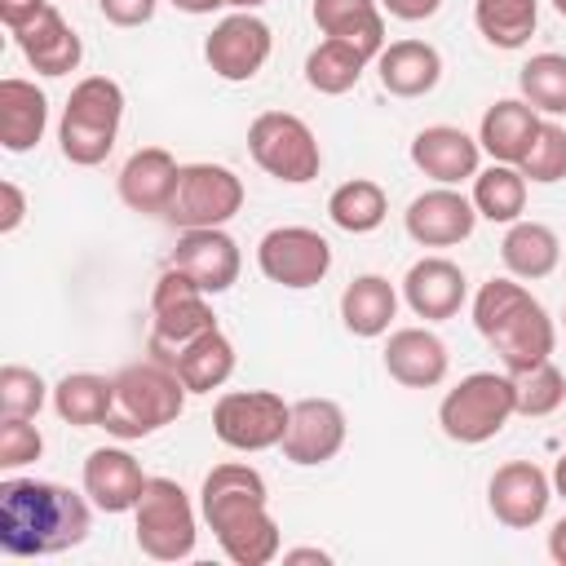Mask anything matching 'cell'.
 Listing matches in <instances>:
<instances>
[{
  "label": "cell",
  "mask_w": 566,
  "mask_h": 566,
  "mask_svg": "<svg viewBox=\"0 0 566 566\" xmlns=\"http://www.w3.org/2000/svg\"><path fill=\"white\" fill-rule=\"evenodd\" d=\"M394 314H398V287L385 274H358V279L345 283V292H340V323H345V332H354L363 340L385 336Z\"/></svg>",
  "instance_id": "f1b7e54d"
},
{
  "label": "cell",
  "mask_w": 566,
  "mask_h": 566,
  "mask_svg": "<svg viewBox=\"0 0 566 566\" xmlns=\"http://www.w3.org/2000/svg\"><path fill=\"white\" fill-rule=\"evenodd\" d=\"M168 265L186 270L208 296H221V292H230L239 283L243 256H239V243L221 226H208V230H181Z\"/></svg>",
  "instance_id": "ac0fdd59"
},
{
  "label": "cell",
  "mask_w": 566,
  "mask_h": 566,
  "mask_svg": "<svg viewBox=\"0 0 566 566\" xmlns=\"http://www.w3.org/2000/svg\"><path fill=\"white\" fill-rule=\"evenodd\" d=\"M97 9L111 27H146L155 18L159 0H97Z\"/></svg>",
  "instance_id": "60d3db41"
},
{
  "label": "cell",
  "mask_w": 566,
  "mask_h": 566,
  "mask_svg": "<svg viewBox=\"0 0 566 566\" xmlns=\"http://www.w3.org/2000/svg\"><path fill=\"white\" fill-rule=\"evenodd\" d=\"M53 411L62 424L75 429H102L106 416L115 411V376L97 371H66L53 385Z\"/></svg>",
  "instance_id": "f546056e"
},
{
  "label": "cell",
  "mask_w": 566,
  "mask_h": 566,
  "mask_svg": "<svg viewBox=\"0 0 566 566\" xmlns=\"http://www.w3.org/2000/svg\"><path fill=\"white\" fill-rule=\"evenodd\" d=\"M517 168H522L526 181H539V186L562 181L566 177V128L557 119H539V128H535L526 155L517 159Z\"/></svg>",
  "instance_id": "8d00e7d4"
},
{
  "label": "cell",
  "mask_w": 566,
  "mask_h": 566,
  "mask_svg": "<svg viewBox=\"0 0 566 566\" xmlns=\"http://www.w3.org/2000/svg\"><path fill=\"white\" fill-rule=\"evenodd\" d=\"M93 500L44 478L0 482V548L9 557H53L88 539Z\"/></svg>",
  "instance_id": "7a4b0ae2"
},
{
  "label": "cell",
  "mask_w": 566,
  "mask_h": 566,
  "mask_svg": "<svg viewBox=\"0 0 566 566\" xmlns=\"http://www.w3.org/2000/svg\"><path fill=\"white\" fill-rule=\"evenodd\" d=\"M310 18L323 31V40H345L371 62L385 49V13L376 0H314Z\"/></svg>",
  "instance_id": "484cf974"
},
{
  "label": "cell",
  "mask_w": 566,
  "mask_h": 566,
  "mask_svg": "<svg viewBox=\"0 0 566 566\" xmlns=\"http://www.w3.org/2000/svg\"><path fill=\"white\" fill-rule=\"evenodd\" d=\"M44 402H53V389L44 385V376L35 367H22V363H4L0 367V416L35 420Z\"/></svg>",
  "instance_id": "74e56055"
},
{
  "label": "cell",
  "mask_w": 566,
  "mask_h": 566,
  "mask_svg": "<svg viewBox=\"0 0 566 566\" xmlns=\"http://www.w3.org/2000/svg\"><path fill=\"white\" fill-rule=\"evenodd\" d=\"M500 261H504V270H509L513 279H522V283L548 279V274L557 270V261H562V239H557L553 226H544V221H522V217H517V221L504 230V239H500Z\"/></svg>",
  "instance_id": "83f0119b"
},
{
  "label": "cell",
  "mask_w": 566,
  "mask_h": 566,
  "mask_svg": "<svg viewBox=\"0 0 566 566\" xmlns=\"http://www.w3.org/2000/svg\"><path fill=\"white\" fill-rule=\"evenodd\" d=\"M292 402H283L274 389H230L212 407V433L230 451H270L287 433Z\"/></svg>",
  "instance_id": "30bf717a"
},
{
  "label": "cell",
  "mask_w": 566,
  "mask_h": 566,
  "mask_svg": "<svg viewBox=\"0 0 566 566\" xmlns=\"http://www.w3.org/2000/svg\"><path fill=\"white\" fill-rule=\"evenodd\" d=\"M562 327H566V310H562Z\"/></svg>",
  "instance_id": "816d5d0a"
},
{
  "label": "cell",
  "mask_w": 566,
  "mask_h": 566,
  "mask_svg": "<svg viewBox=\"0 0 566 566\" xmlns=\"http://www.w3.org/2000/svg\"><path fill=\"white\" fill-rule=\"evenodd\" d=\"M402 301L416 318L424 323H442L455 318L460 305L469 301V279L455 261L447 256H420L407 274H402Z\"/></svg>",
  "instance_id": "d6986e66"
},
{
  "label": "cell",
  "mask_w": 566,
  "mask_h": 566,
  "mask_svg": "<svg viewBox=\"0 0 566 566\" xmlns=\"http://www.w3.org/2000/svg\"><path fill=\"white\" fill-rule=\"evenodd\" d=\"M517 416V385L509 371H473L438 402V424L460 447L491 442Z\"/></svg>",
  "instance_id": "8992f818"
},
{
  "label": "cell",
  "mask_w": 566,
  "mask_h": 566,
  "mask_svg": "<svg viewBox=\"0 0 566 566\" xmlns=\"http://www.w3.org/2000/svg\"><path fill=\"white\" fill-rule=\"evenodd\" d=\"M217 327V314L208 305V292L177 265H164V274L155 279V292H150V354L155 358H172L177 349H186L195 336L212 332Z\"/></svg>",
  "instance_id": "ba28073f"
},
{
  "label": "cell",
  "mask_w": 566,
  "mask_h": 566,
  "mask_svg": "<svg viewBox=\"0 0 566 566\" xmlns=\"http://www.w3.org/2000/svg\"><path fill=\"white\" fill-rule=\"evenodd\" d=\"M186 398H190V389L181 385L172 363L150 354L142 363H128L115 376V411L106 416L102 429L111 438H119V442L150 438V433H159L164 424H172L186 411Z\"/></svg>",
  "instance_id": "277c9868"
},
{
  "label": "cell",
  "mask_w": 566,
  "mask_h": 566,
  "mask_svg": "<svg viewBox=\"0 0 566 566\" xmlns=\"http://www.w3.org/2000/svg\"><path fill=\"white\" fill-rule=\"evenodd\" d=\"M553 495H562L566 500V451L557 455V464H553Z\"/></svg>",
  "instance_id": "c3c4849f"
},
{
  "label": "cell",
  "mask_w": 566,
  "mask_h": 566,
  "mask_svg": "<svg viewBox=\"0 0 566 566\" xmlns=\"http://www.w3.org/2000/svg\"><path fill=\"white\" fill-rule=\"evenodd\" d=\"M402 226L420 248H455V243H464L473 234L478 208L455 186H433V190H424V195H416L407 203Z\"/></svg>",
  "instance_id": "e0dca14e"
},
{
  "label": "cell",
  "mask_w": 566,
  "mask_h": 566,
  "mask_svg": "<svg viewBox=\"0 0 566 566\" xmlns=\"http://www.w3.org/2000/svg\"><path fill=\"white\" fill-rule=\"evenodd\" d=\"M473 22L491 49H522L539 27V0H473Z\"/></svg>",
  "instance_id": "e575fe53"
},
{
  "label": "cell",
  "mask_w": 566,
  "mask_h": 566,
  "mask_svg": "<svg viewBox=\"0 0 566 566\" xmlns=\"http://www.w3.org/2000/svg\"><path fill=\"white\" fill-rule=\"evenodd\" d=\"M411 164L438 186H460V181L478 177L482 146H478V137H469L455 124H429L411 137Z\"/></svg>",
  "instance_id": "ffe728a7"
},
{
  "label": "cell",
  "mask_w": 566,
  "mask_h": 566,
  "mask_svg": "<svg viewBox=\"0 0 566 566\" xmlns=\"http://www.w3.org/2000/svg\"><path fill=\"white\" fill-rule=\"evenodd\" d=\"M44 0H0V22H4V31L9 27H18L27 13H35Z\"/></svg>",
  "instance_id": "ee69618b"
},
{
  "label": "cell",
  "mask_w": 566,
  "mask_h": 566,
  "mask_svg": "<svg viewBox=\"0 0 566 566\" xmlns=\"http://www.w3.org/2000/svg\"><path fill=\"white\" fill-rule=\"evenodd\" d=\"M168 363L190 394H212L234 376V340L221 327H212V332L195 336L186 349H177Z\"/></svg>",
  "instance_id": "4dcf8cb0"
},
{
  "label": "cell",
  "mask_w": 566,
  "mask_h": 566,
  "mask_svg": "<svg viewBox=\"0 0 566 566\" xmlns=\"http://www.w3.org/2000/svg\"><path fill=\"white\" fill-rule=\"evenodd\" d=\"M513 385H517V416L539 420V416H553L566 402V376H562V367L553 358L531 367V371H522V376H513Z\"/></svg>",
  "instance_id": "f35d334b"
},
{
  "label": "cell",
  "mask_w": 566,
  "mask_h": 566,
  "mask_svg": "<svg viewBox=\"0 0 566 566\" xmlns=\"http://www.w3.org/2000/svg\"><path fill=\"white\" fill-rule=\"evenodd\" d=\"M345 433H349V420H345V407L336 398H301V402H292L287 433L279 447L292 464L310 469V464L336 460L345 447Z\"/></svg>",
  "instance_id": "5bb4252c"
},
{
  "label": "cell",
  "mask_w": 566,
  "mask_h": 566,
  "mask_svg": "<svg viewBox=\"0 0 566 566\" xmlns=\"http://www.w3.org/2000/svg\"><path fill=\"white\" fill-rule=\"evenodd\" d=\"M517 88L539 115H566V53H531L517 71Z\"/></svg>",
  "instance_id": "d590c367"
},
{
  "label": "cell",
  "mask_w": 566,
  "mask_h": 566,
  "mask_svg": "<svg viewBox=\"0 0 566 566\" xmlns=\"http://www.w3.org/2000/svg\"><path fill=\"white\" fill-rule=\"evenodd\" d=\"M553 9H557V13H562V18H566V0H553Z\"/></svg>",
  "instance_id": "f907efd6"
},
{
  "label": "cell",
  "mask_w": 566,
  "mask_h": 566,
  "mask_svg": "<svg viewBox=\"0 0 566 566\" xmlns=\"http://www.w3.org/2000/svg\"><path fill=\"white\" fill-rule=\"evenodd\" d=\"M9 35H13V44L22 49V57L31 62L35 75H53V80L71 75L80 66V57H84V44H80L75 27L49 0L35 13H27L18 27H9Z\"/></svg>",
  "instance_id": "2e32d148"
},
{
  "label": "cell",
  "mask_w": 566,
  "mask_h": 566,
  "mask_svg": "<svg viewBox=\"0 0 566 566\" xmlns=\"http://www.w3.org/2000/svg\"><path fill=\"white\" fill-rule=\"evenodd\" d=\"M49 128V97L22 75L0 80V146L9 155H27L40 146Z\"/></svg>",
  "instance_id": "d4e9b609"
},
{
  "label": "cell",
  "mask_w": 566,
  "mask_h": 566,
  "mask_svg": "<svg viewBox=\"0 0 566 566\" xmlns=\"http://www.w3.org/2000/svg\"><path fill=\"white\" fill-rule=\"evenodd\" d=\"M469 199H473L478 217H486L495 226H513L526 212V177H522L517 164H495L491 159V168H478Z\"/></svg>",
  "instance_id": "d6a6232c"
},
{
  "label": "cell",
  "mask_w": 566,
  "mask_h": 566,
  "mask_svg": "<svg viewBox=\"0 0 566 566\" xmlns=\"http://www.w3.org/2000/svg\"><path fill=\"white\" fill-rule=\"evenodd\" d=\"M539 128V111L522 97H500L482 111V124H478V146L495 159V164H517L531 146Z\"/></svg>",
  "instance_id": "4316f807"
},
{
  "label": "cell",
  "mask_w": 566,
  "mask_h": 566,
  "mask_svg": "<svg viewBox=\"0 0 566 566\" xmlns=\"http://www.w3.org/2000/svg\"><path fill=\"white\" fill-rule=\"evenodd\" d=\"M44 455V438L27 416H4L0 420V469H22Z\"/></svg>",
  "instance_id": "ab89813d"
},
{
  "label": "cell",
  "mask_w": 566,
  "mask_h": 566,
  "mask_svg": "<svg viewBox=\"0 0 566 566\" xmlns=\"http://www.w3.org/2000/svg\"><path fill=\"white\" fill-rule=\"evenodd\" d=\"M367 62L371 57L358 53L354 44H345V40H318L305 53V84L314 93H323V97H340V93H349L363 80Z\"/></svg>",
  "instance_id": "836d02e7"
},
{
  "label": "cell",
  "mask_w": 566,
  "mask_h": 566,
  "mask_svg": "<svg viewBox=\"0 0 566 566\" xmlns=\"http://www.w3.org/2000/svg\"><path fill=\"white\" fill-rule=\"evenodd\" d=\"M548 557H553L557 566H566V517H557L553 531H548Z\"/></svg>",
  "instance_id": "f6af8a7d"
},
{
  "label": "cell",
  "mask_w": 566,
  "mask_h": 566,
  "mask_svg": "<svg viewBox=\"0 0 566 566\" xmlns=\"http://www.w3.org/2000/svg\"><path fill=\"white\" fill-rule=\"evenodd\" d=\"M380 9L389 18H398V22H424V18H433L442 9V0H380Z\"/></svg>",
  "instance_id": "7bdbcfd3"
},
{
  "label": "cell",
  "mask_w": 566,
  "mask_h": 566,
  "mask_svg": "<svg viewBox=\"0 0 566 566\" xmlns=\"http://www.w3.org/2000/svg\"><path fill=\"white\" fill-rule=\"evenodd\" d=\"M376 75L389 97H424L442 80V53L429 40H394L376 53Z\"/></svg>",
  "instance_id": "cb8c5ba5"
},
{
  "label": "cell",
  "mask_w": 566,
  "mask_h": 566,
  "mask_svg": "<svg viewBox=\"0 0 566 566\" xmlns=\"http://www.w3.org/2000/svg\"><path fill=\"white\" fill-rule=\"evenodd\" d=\"M133 539L155 562H186L199 539V517L181 482L150 478L137 509H133Z\"/></svg>",
  "instance_id": "52a82bcc"
},
{
  "label": "cell",
  "mask_w": 566,
  "mask_h": 566,
  "mask_svg": "<svg viewBox=\"0 0 566 566\" xmlns=\"http://www.w3.org/2000/svg\"><path fill=\"white\" fill-rule=\"evenodd\" d=\"M473 327L500 354L509 376H522L553 358L557 327L522 279H486L473 296Z\"/></svg>",
  "instance_id": "3957f363"
},
{
  "label": "cell",
  "mask_w": 566,
  "mask_h": 566,
  "mask_svg": "<svg viewBox=\"0 0 566 566\" xmlns=\"http://www.w3.org/2000/svg\"><path fill=\"white\" fill-rule=\"evenodd\" d=\"M172 9H181V13H212V9H221V0H168Z\"/></svg>",
  "instance_id": "7dc6e473"
},
{
  "label": "cell",
  "mask_w": 566,
  "mask_h": 566,
  "mask_svg": "<svg viewBox=\"0 0 566 566\" xmlns=\"http://www.w3.org/2000/svg\"><path fill=\"white\" fill-rule=\"evenodd\" d=\"M327 217L345 234H371L389 217V195L371 177H349L327 195Z\"/></svg>",
  "instance_id": "1f68e13d"
},
{
  "label": "cell",
  "mask_w": 566,
  "mask_h": 566,
  "mask_svg": "<svg viewBox=\"0 0 566 566\" xmlns=\"http://www.w3.org/2000/svg\"><path fill=\"white\" fill-rule=\"evenodd\" d=\"M177 172H181V164L172 159V150H164V146L133 150L115 177L124 208H133L142 217H164L172 203V190H177Z\"/></svg>",
  "instance_id": "7402d4cb"
},
{
  "label": "cell",
  "mask_w": 566,
  "mask_h": 566,
  "mask_svg": "<svg viewBox=\"0 0 566 566\" xmlns=\"http://www.w3.org/2000/svg\"><path fill=\"white\" fill-rule=\"evenodd\" d=\"M562 252H566V243H562Z\"/></svg>",
  "instance_id": "f5cc1de1"
},
{
  "label": "cell",
  "mask_w": 566,
  "mask_h": 566,
  "mask_svg": "<svg viewBox=\"0 0 566 566\" xmlns=\"http://www.w3.org/2000/svg\"><path fill=\"white\" fill-rule=\"evenodd\" d=\"M27 217V195L18 181H0V234H13Z\"/></svg>",
  "instance_id": "b9f144b4"
},
{
  "label": "cell",
  "mask_w": 566,
  "mask_h": 566,
  "mask_svg": "<svg viewBox=\"0 0 566 566\" xmlns=\"http://www.w3.org/2000/svg\"><path fill=\"white\" fill-rule=\"evenodd\" d=\"M548 500H553V478L531 460H509L486 482V504H491L495 522L509 531L539 526L548 513Z\"/></svg>",
  "instance_id": "9a60e30c"
},
{
  "label": "cell",
  "mask_w": 566,
  "mask_h": 566,
  "mask_svg": "<svg viewBox=\"0 0 566 566\" xmlns=\"http://www.w3.org/2000/svg\"><path fill=\"white\" fill-rule=\"evenodd\" d=\"M274 35L270 27L252 13V9H234L230 18H221L208 40H203V62L212 66V75H221L226 84H243L252 80L265 62H270Z\"/></svg>",
  "instance_id": "4fadbf2b"
},
{
  "label": "cell",
  "mask_w": 566,
  "mask_h": 566,
  "mask_svg": "<svg viewBox=\"0 0 566 566\" xmlns=\"http://www.w3.org/2000/svg\"><path fill=\"white\" fill-rule=\"evenodd\" d=\"M124 124V88L111 75H84L57 119V146L62 159L75 168H97L119 137Z\"/></svg>",
  "instance_id": "5b68a950"
},
{
  "label": "cell",
  "mask_w": 566,
  "mask_h": 566,
  "mask_svg": "<svg viewBox=\"0 0 566 566\" xmlns=\"http://www.w3.org/2000/svg\"><path fill=\"white\" fill-rule=\"evenodd\" d=\"M256 265L270 283L305 292L327 279L332 270V243L310 226H274L256 243Z\"/></svg>",
  "instance_id": "7c38bea8"
},
{
  "label": "cell",
  "mask_w": 566,
  "mask_h": 566,
  "mask_svg": "<svg viewBox=\"0 0 566 566\" xmlns=\"http://www.w3.org/2000/svg\"><path fill=\"white\" fill-rule=\"evenodd\" d=\"M283 562H287V566H301V562H318V566H327L332 553H323V548H287Z\"/></svg>",
  "instance_id": "bcb514c9"
},
{
  "label": "cell",
  "mask_w": 566,
  "mask_h": 566,
  "mask_svg": "<svg viewBox=\"0 0 566 566\" xmlns=\"http://www.w3.org/2000/svg\"><path fill=\"white\" fill-rule=\"evenodd\" d=\"M146 482L150 478L142 473V460L128 447H97L84 460V495L102 513H133Z\"/></svg>",
  "instance_id": "44dd1931"
},
{
  "label": "cell",
  "mask_w": 566,
  "mask_h": 566,
  "mask_svg": "<svg viewBox=\"0 0 566 566\" xmlns=\"http://www.w3.org/2000/svg\"><path fill=\"white\" fill-rule=\"evenodd\" d=\"M243 208V181L226 164H181L177 190L168 203V221L181 230H208L226 226Z\"/></svg>",
  "instance_id": "8fae6325"
},
{
  "label": "cell",
  "mask_w": 566,
  "mask_h": 566,
  "mask_svg": "<svg viewBox=\"0 0 566 566\" xmlns=\"http://www.w3.org/2000/svg\"><path fill=\"white\" fill-rule=\"evenodd\" d=\"M226 9H256V4H265V0H221Z\"/></svg>",
  "instance_id": "681fc988"
},
{
  "label": "cell",
  "mask_w": 566,
  "mask_h": 566,
  "mask_svg": "<svg viewBox=\"0 0 566 566\" xmlns=\"http://www.w3.org/2000/svg\"><path fill=\"white\" fill-rule=\"evenodd\" d=\"M199 513L234 566H270L283 553L265 478L252 464L239 460L212 464L199 486Z\"/></svg>",
  "instance_id": "6da1fadb"
},
{
  "label": "cell",
  "mask_w": 566,
  "mask_h": 566,
  "mask_svg": "<svg viewBox=\"0 0 566 566\" xmlns=\"http://www.w3.org/2000/svg\"><path fill=\"white\" fill-rule=\"evenodd\" d=\"M248 155L256 159L261 172H270L274 181H287V186H305L323 168L314 128L292 111H261L248 124Z\"/></svg>",
  "instance_id": "9c48e42d"
},
{
  "label": "cell",
  "mask_w": 566,
  "mask_h": 566,
  "mask_svg": "<svg viewBox=\"0 0 566 566\" xmlns=\"http://www.w3.org/2000/svg\"><path fill=\"white\" fill-rule=\"evenodd\" d=\"M451 354L447 340L429 327H398L385 340V371L402 389H438L447 380Z\"/></svg>",
  "instance_id": "603a6c76"
}]
</instances>
